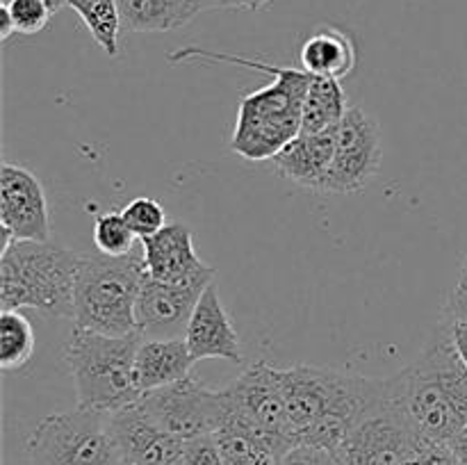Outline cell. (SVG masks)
<instances>
[{
    "label": "cell",
    "instance_id": "obj_1",
    "mask_svg": "<svg viewBox=\"0 0 467 465\" xmlns=\"http://www.w3.org/2000/svg\"><path fill=\"white\" fill-rule=\"evenodd\" d=\"M281 390L296 447L337 454L360 419L388 395V378L295 365L281 369Z\"/></svg>",
    "mask_w": 467,
    "mask_h": 465
},
{
    "label": "cell",
    "instance_id": "obj_2",
    "mask_svg": "<svg viewBox=\"0 0 467 465\" xmlns=\"http://www.w3.org/2000/svg\"><path fill=\"white\" fill-rule=\"evenodd\" d=\"M190 59L235 64V67L254 68V71L272 76L269 85L251 91L242 98L231 135L233 153L242 155L249 162H265L299 135L304 98L310 78H313L304 68L278 67V64L263 62V59H249L242 55L222 53V50L199 48V46L178 48L169 55L171 64L190 62Z\"/></svg>",
    "mask_w": 467,
    "mask_h": 465
},
{
    "label": "cell",
    "instance_id": "obj_3",
    "mask_svg": "<svg viewBox=\"0 0 467 465\" xmlns=\"http://www.w3.org/2000/svg\"><path fill=\"white\" fill-rule=\"evenodd\" d=\"M149 276L144 253L80 255L73 287V326L105 336L137 331L135 305L141 283Z\"/></svg>",
    "mask_w": 467,
    "mask_h": 465
},
{
    "label": "cell",
    "instance_id": "obj_4",
    "mask_svg": "<svg viewBox=\"0 0 467 465\" xmlns=\"http://www.w3.org/2000/svg\"><path fill=\"white\" fill-rule=\"evenodd\" d=\"M80 255L55 242H14L0 255L3 310L32 308L73 319V287Z\"/></svg>",
    "mask_w": 467,
    "mask_h": 465
},
{
    "label": "cell",
    "instance_id": "obj_5",
    "mask_svg": "<svg viewBox=\"0 0 467 465\" xmlns=\"http://www.w3.org/2000/svg\"><path fill=\"white\" fill-rule=\"evenodd\" d=\"M141 340L144 337L137 331L128 336H105L73 326L64 346V358L76 383L78 406L114 413L140 399L135 358Z\"/></svg>",
    "mask_w": 467,
    "mask_h": 465
},
{
    "label": "cell",
    "instance_id": "obj_6",
    "mask_svg": "<svg viewBox=\"0 0 467 465\" xmlns=\"http://www.w3.org/2000/svg\"><path fill=\"white\" fill-rule=\"evenodd\" d=\"M30 465H123L109 413L78 406L41 419L27 440Z\"/></svg>",
    "mask_w": 467,
    "mask_h": 465
},
{
    "label": "cell",
    "instance_id": "obj_7",
    "mask_svg": "<svg viewBox=\"0 0 467 465\" xmlns=\"http://www.w3.org/2000/svg\"><path fill=\"white\" fill-rule=\"evenodd\" d=\"M137 404L164 431L185 442L214 433L228 415L223 390H213L194 377L144 392Z\"/></svg>",
    "mask_w": 467,
    "mask_h": 465
},
{
    "label": "cell",
    "instance_id": "obj_8",
    "mask_svg": "<svg viewBox=\"0 0 467 465\" xmlns=\"http://www.w3.org/2000/svg\"><path fill=\"white\" fill-rule=\"evenodd\" d=\"M422 438L401 415L395 381L388 377V395L360 419L336 456L337 465H406Z\"/></svg>",
    "mask_w": 467,
    "mask_h": 465
},
{
    "label": "cell",
    "instance_id": "obj_9",
    "mask_svg": "<svg viewBox=\"0 0 467 465\" xmlns=\"http://www.w3.org/2000/svg\"><path fill=\"white\" fill-rule=\"evenodd\" d=\"M223 397L228 408L226 418L240 419L246 427L285 445L287 450H295L296 440L281 390V369L272 367L267 360H258L231 386L223 388Z\"/></svg>",
    "mask_w": 467,
    "mask_h": 465
},
{
    "label": "cell",
    "instance_id": "obj_10",
    "mask_svg": "<svg viewBox=\"0 0 467 465\" xmlns=\"http://www.w3.org/2000/svg\"><path fill=\"white\" fill-rule=\"evenodd\" d=\"M383 162V137L377 119L354 105L336 126V150L328 169L331 194H356L377 178Z\"/></svg>",
    "mask_w": 467,
    "mask_h": 465
},
{
    "label": "cell",
    "instance_id": "obj_11",
    "mask_svg": "<svg viewBox=\"0 0 467 465\" xmlns=\"http://www.w3.org/2000/svg\"><path fill=\"white\" fill-rule=\"evenodd\" d=\"M214 278L192 283H162L146 276L135 305L137 333L144 340L185 337L190 319L205 287Z\"/></svg>",
    "mask_w": 467,
    "mask_h": 465
},
{
    "label": "cell",
    "instance_id": "obj_12",
    "mask_svg": "<svg viewBox=\"0 0 467 465\" xmlns=\"http://www.w3.org/2000/svg\"><path fill=\"white\" fill-rule=\"evenodd\" d=\"M0 222L14 242H48L50 214L44 185L26 167L3 162L0 171Z\"/></svg>",
    "mask_w": 467,
    "mask_h": 465
},
{
    "label": "cell",
    "instance_id": "obj_13",
    "mask_svg": "<svg viewBox=\"0 0 467 465\" xmlns=\"http://www.w3.org/2000/svg\"><path fill=\"white\" fill-rule=\"evenodd\" d=\"M109 427L123 465H176L182 460L185 440L164 431L137 401L109 413Z\"/></svg>",
    "mask_w": 467,
    "mask_h": 465
},
{
    "label": "cell",
    "instance_id": "obj_14",
    "mask_svg": "<svg viewBox=\"0 0 467 465\" xmlns=\"http://www.w3.org/2000/svg\"><path fill=\"white\" fill-rule=\"evenodd\" d=\"M146 274L162 283H192L214 278V269L199 258L185 223H167L160 232L141 240Z\"/></svg>",
    "mask_w": 467,
    "mask_h": 465
},
{
    "label": "cell",
    "instance_id": "obj_15",
    "mask_svg": "<svg viewBox=\"0 0 467 465\" xmlns=\"http://www.w3.org/2000/svg\"><path fill=\"white\" fill-rule=\"evenodd\" d=\"M185 340L194 360L223 358L231 363H242L240 336L233 326L231 315L226 313L222 299H219L214 283H210L201 294L190 326H187Z\"/></svg>",
    "mask_w": 467,
    "mask_h": 465
},
{
    "label": "cell",
    "instance_id": "obj_16",
    "mask_svg": "<svg viewBox=\"0 0 467 465\" xmlns=\"http://www.w3.org/2000/svg\"><path fill=\"white\" fill-rule=\"evenodd\" d=\"M336 150V128L324 132H299L272 158L274 169L287 181L313 191L327 190L328 169Z\"/></svg>",
    "mask_w": 467,
    "mask_h": 465
},
{
    "label": "cell",
    "instance_id": "obj_17",
    "mask_svg": "<svg viewBox=\"0 0 467 465\" xmlns=\"http://www.w3.org/2000/svg\"><path fill=\"white\" fill-rule=\"evenodd\" d=\"M192 351L185 337H169V340H141L135 358V381L144 392L171 386L190 377Z\"/></svg>",
    "mask_w": 467,
    "mask_h": 465
},
{
    "label": "cell",
    "instance_id": "obj_18",
    "mask_svg": "<svg viewBox=\"0 0 467 465\" xmlns=\"http://www.w3.org/2000/svg\"><path fill=\"white\" fill-rule=\"evenodd\" d=\"M301 68L310 76L342 78L349 76L356 67L354 39L340 27H317L301 46Z\"/></svg>",
    "mask_w": 467,
    "mask_h": 465
},
{
    "label": "cell",
    "instance_id": "obj_19",
    "mask_svg": "<svg viewBox=\"0 0 467 465\" xmlns=\"http://www.w3.org/2000/svg\"><path fill=\"white\" fill-rule=\"evenodd\" d=\"M121 27L128 32H169L187 26L203 0H117Z\"/></svg>",
    "mask_w": 467,
    "mask_h": 465
},
{
    "label": "cell",
    "instance_id": "obj_20",
    "mask_svg": "<svg viewBox=\"0 0 467 465\" xmlns=\"http://www.w3.org/2000/svg\"><path fill=\"white\" fill-rule=\"evenodd\" d=\"M214 438L226 465H278V460L290 451L274 438L233 418H226V422L214 431Z\"/></svg>",
    "mask_w": 467,
    "mask_h": 465
},
{
    "label": "cell",
    "instance_id": "obj_21",
    "mask_svg": "<svg viewBox=\"0 0 467 465\" xmlns=\"http://www.w3.org/2000/svg\"><path fill=\"white\" fill-rule=\"evenodd\" d=\"M347 91L336 78L313 76L308 91L304 98V112H301V132H324L336 128L345 119Z\"/></svg>",
    "mask_w": 467,
    "mask_h": 465
},
{
    "label": "cell",
    "instance_id": "obj_22",
    "mask_svg": "<svg viewBox=\"0 0 467 465\" xmlns=\"http://www.w3.org/2000/svg\"><path fill=\"white\" fill-rule=\"evenodd\" d=\"M68 7L80 16L96 44L109 57H114L119 53V30H121L117 0H68Z\"/></svg>",
    "mask_w": 467,
    "mask_h": 465
},
{
    "label": "cell",
    "instance_id": "obj_23",
    "mask_svg": "<svg viewBox=\"0 0 467 465\" xmlns=\"http://www.w3.org/2000/svg\"><path fill=\"white\" fill-rule=\"evenodd\" d=\"M35 354V331L30 319L18 310H3L0 315V367L5 372L21 369Z\"/></svg>",
    "mask_w": 467,
    "mask_h": 465
},
{
    "label": "cell",
    "instance_id": "obj_24",
    "mask_svg": "<svg viewBox=\"0 0 467 465\" xmlns=\"http://www.w3.org/2000/svg\"><path fill=\"white\" fill-rule=\"evenodd\" d=\"M135 232L123 219L121 210H109L96 217L94 244L105 255H126L135 251Z\"/></svg>",
    "mask_w": 467,
    "mask_h": 465
},
{
    "label": "cell",
    "instance_id": "obj_25",
    "mask_svg": "<svg viewBox=\"0 0 467 465\" xmlns=\"http://www.w3.org/2000/svg\"><path fill=\"white\" fill-rule=\"evenodd\" d=\"M121 214L128 222V226H130V231L140 240H146V237L155 235V232H160L167 226V212L150 196H137V199H132L130 203L123 205Z\"/></svg>",
    "mask_w": 467,
    "mask_h": 465
},
{
    "label": "cell",
    "instance_id": "obj_26",
    "mask_svg": "<svg viewBox=\"0 0 467 465\" xmlns=\"http://www.w3.org/2000/svg\"><path fill=\"white\" fill-rule=\"evenodd\" d=\"M12 16L16 35H36L48 26L53 9L44 3V0H9L3 5Z\"/></svg>",
    "mask_w": 467,
    "mask_h": 465
},
{
    "label": "cell",
    "instance_id": "obj_27",
    "mask_svg": "<svg viewBox=\"0 0 467 465\" xmlns=\"http://www.w3.org/2000/svg\"><path fill=\"white\" fill-rule=\"evenodd\" d=\"M182 463L185 465H226L214 433H210V436L194 438V440H187L185 450H182Z\"/></svg>",
    "mask_w": 467,
    "mask_h": 465
},
{
    "label": "cell",
    "instance_id": "obj_28",
    "mask_svg": "<svg viewBox=\"0 0 467 465\" xmlns=\"http://www.w3.org/2000/svg\"><path fill=\"white\" fill-rule=\"evenodd\" d=\"M406 465H459V460H456L454 451L450 450L447 442L420 440Z\"/></svg>",
    "mask_w": 467,
    "mask_h": 465
},
{
    "label": "cell",
    "instance_id": "obj_29",
    "mask_svg": "<svg viewBox=\"0 0 467 465\" xmlns=\"http://www.w3.org/2000/svg\"><path fill=\"white\" fill-rule=\"evenodd\" d=\"M278 465H337V460L331 451L299 445L295 447V450L287 451V454L278 460Z\"/></svg>",
    "mask_w": 467,
    "mask_h": 465
},
{
    "label": "cell",
    "instance_id": "obj_30",
    "mask_svg": "<svg viewBox=\"0 0 467 465\" xmlns=\"http://www.w3.org/2000/svg\"><path fill=\"white\" fill-rule=\"evenodd\" d=\"M445 319L447 322L467 324V283L459 281V285L450 294V301H447L445 308Z\"/></svg>",
    "mask_w": 467,
    "mask_h": 465
},
{
    "label": "cell",
    "instance_id": "obj_31",
    "mask_svg": "<svg viewBox=\"0 0 467 465\" xmlns=\"http://www.w3.org/2000/svg\"><path fill=\"white\" fill-rule=\"evenodd\" d=\"M447 445H450V450L454 451L459 465H467V427L461 429V431L456 433Z\"/></svg>",
    "mask_w": 467,
    "mask_h": 465
},
{
    "label": "cell",
    "instance_id": "obj_32",
    "mask_svg": "<svg viewBox=\"0 0 467 465\" xmlns=\"http://www.w3.org/2000/svg\"><path fill=\"white\" fill-rule=\"evenodd\" d=\"M450 326H451V337H454L456 349H459V354L463 356V360L467 363V324L450 322Z\"/></svg>",
    "mask_w": 467,
    "mask_h": 465
},
{
    "label": "cell",
    "instance_id": "obj_33",
    "mask_svg": "<svg viewBox=\"0 0 467 465\" xmlns=\"http://www.w3.org/2000/svg\"><path fill=\"white\" fill-rule=\"evenodd\" d=\"M12 35H16V27H14L12 16H9L7 9L0 5V39L7 41Z\"/></svg>",
    "mask_w": 467,
    "mask_h": 465
},
{
    "label": "cell",
    "instance_id": "obj_34",
    "mask_svg": "<svg viewBox=\"0 0 467 465\" xmlns=\"http://www.w3.org/2000/svg\"><path fill=\"white\" fill-rule=\"evenodd\" d=\"M44 3L48 5V7L53 9V14H55V12H59V9H62L64 5H68V0H44Z\"/></svg>",
    "mask_w": 467,
    "mask_h": 465
},
{
    "label": "cell",
    "instance_id": "obj_35",
    "mask_svg": "<svg viewBox=\"0 0 467 465\" xmlns=\"http://www.w3.org/2000/svg\"><path fill=\"white\" fill-rule=\"evenodd\" d=\"M459 281L467 283V258L463 260V267H461V278H459Z\"/></svg>",
    "mask_w": 467,
    "mask_h": 465
},
{
    "label": "cell",
    "instance_id": "obj_36",
    "mask_svg": "<svg viewBox=\"0 0 467 465\" xmlns=\"http://www.w3.org/2000/svg\"><path fill=\"white\" fill-rule=\"evenodd\" d=\"M176 465H185V463H182V460H181V463H176Z\"/></svg>",
    "mask_w": 467,
    "mask_h": 465
}]
</instances>
